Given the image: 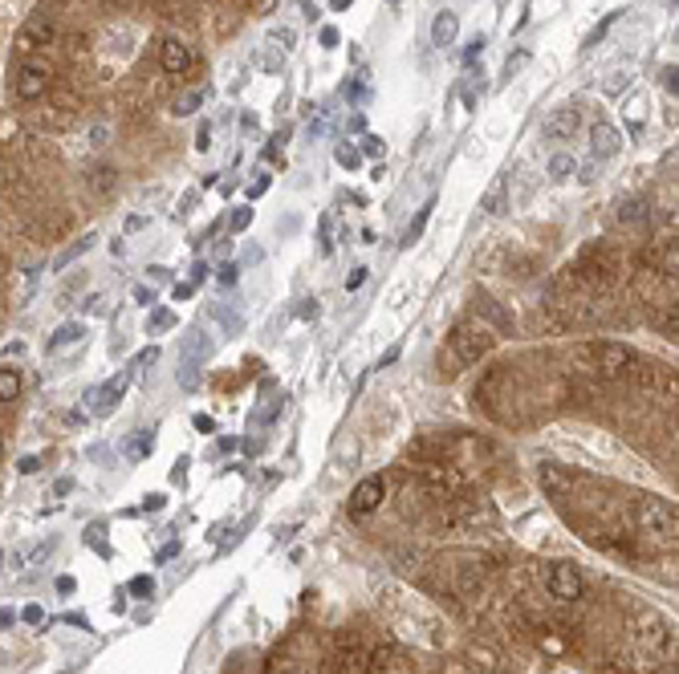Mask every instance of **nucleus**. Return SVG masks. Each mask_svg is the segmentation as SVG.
Wrapping results in <instances>:
<instances>
[{
  "instance_id": "1",
  "label": "nucleus",
  "mask_w": 679,
  "mask_h": 674,
  "mask_svg": "<svg viewBox=\"0 0 679 674\" xmlns=\"http://www.w3.org/2000/svg\"><path fill=\"white\" fill-rule=\"evenodd\" d=\"M635 528L651 540H675V508L659 495H638L635 500Z\"/></svg>"
},
{
  "instance_id": "2",
  "label": "nucleus",
  "mask_w": 679,
  "mask_h": 674,
  "mask_svg": "<svg viewBox=\"0 0 679 674\" xmlns=\"http://www.w3.org/2000/svg\"><path fill=\"white\" fill-rule=\"evenodd\" d=\"M581 357L590 362V370L606 374V378H622V374H630L638 365L635 349L622 346V341H594V346H590Z\"/></svg>"
},
{
  "instance_id": "3",
  "label": "nucleus",
  "mask_w": 679,
  "mask_h": 674,
  "mask_svg": "<svg viewBox=\"0 0 679 674\" xmlns=\"http://www.w3.org/2000/svg\"><path fill=\"white\" fill-rule=\"evenodd\" d=\"M451 349H456V357L464 365H476L492 349V337H488V329H484V325L464 321V325H456V329H451Z\"/></svg>"
},
{
  "instance_id": "4",
  "label": "nucleus",
  "mask_w": 679,
  "mask_h": 674,
  "mask_svg": "<svg viewBox=\"0 0 679 674\" xmlns=\"http://www.w3.org/2000/svg\"><path fill=\"white\" fill-rule=\"evenodd\" d=\"M549 593H553L557 601H578L581 593H586V581H581L578 565H570V560H557V565L549 568Z\"/></svg>"
},
{
  "instance_id": "5",
  "label": "nucleus",
  "mask_w": 679,
  "mask_h": 674,
  "mask_svg": "<svg viewBox=\"0 0 679 674\" xmlns=\"http://www.w3.org/2000/svg\"><path fill=\"white\" fill-rule=\"evenodd\" d=\"M386 495V484L378 475H367L358 487L350 492V512L354 516H367V512H378V503H383Z\"/></svg>"
},
{
  "instance_id": "6",
  "label": "nucleus",
  "mask_w": 679,
  "mask_h": 674,
  "mask_svg": "<svg viewBox=\"0 0 679 674\" xmlns=\"http://www.w3.org/2000/svg\"><path fill=\"white\" fill-rule=\"evenodd\" d=\"M13 89H17L21 102H37V97L50 89V73H45L42 65H21V69H17V81H13Z\"/></svg>"
},
{
  "instance_id": "7",
  "label": "nucleus",
  "mask_w": 679,
  "mask_h": 674,
  "mask_svg": "<svg viewBox=\"0 0 679 674\" xmlns=\"http://www.w3.org/2000/svg\"><path fill=\"white\" fill-rule=\"evenodd\" d=\"M590 151H594V159H614V154L622 151V134L610 122H598V126L590 130Z\"/></svg>"
},
{
  "instance_id": "8",
  "label": "nucleus",
  "mask_w": 679,
  "mask_h": 674,
  "mask_svg": "<svg viewBox=\"0 0 679 674\" xmlns=\"http://www.w3.org/2000/svg\"><path fill=\"white\" fill-rule=\"evenodd\" d=\"M578 110L573 106H562V110H553L545 122H541V134L545 138H573V130H578Z\"/></svg>"
},
{
  "instance_id": "9",
  "label": "nucleus",
  "mask_w": 679,
  "mask_h": 674,
  "mask_svg": "<svg viewBox=\"0 0 679 674\" xmlns=\"http://www.w3.org/2000/svg\"><path fill=\"white\" fill-rule=\"evenodd\" d=\"M196 65V57H191V49L183 45V41H167L163 45V69L172 73V78H183V73Z\"/></svg>"
},
{
  "instance_id": "10",
  "label": "nucleus",
  "mask_w": 679,
  "mask_h": 674,
  "mask_svg": "<svg viewBox=\"0 0 679 674\" xmlns=\"http://www.w3.org/2000/svg\"><path fill=\"white\" fill-rule=\"evenodd\" d=\"M423 479L435 487V492H460V487H464V475H460L456 467H443V463H427Z\"/></svg>"
},
{
  "instance_id": "11",
  "label": "nucleus",
  "mask_w": 679,
  "mask_h": 674,
  "mask_svg": "<svg viewBox=\"0 0 679 674\" xmlns=\"http://www.w3.org/2000/svg\"><path fill=\"white\" fill-rule=\"evenodd\" d=\"M456 37H460V16L456 13H435V21H432V45H456Z\"/></svg>"
},
{
  "instance_id": "12",
  "label": "nucleus",
  "mask_w": 679,
  "mask_h": 674,
  "mask_svg": "<svg viewBox=\"0 0 679 674\" xmlns=\"http://www.w3.org/2000/svg\"><path fill=\"white\" fill-rule=\"evenodd\" d=\"M21 45H25V49H45V45H53V24L42 21V16H33V21L21 29Z\"/></svg>"
},
{
  "instance_id": "13",
  "label": "nucleus",
  "mask_w": 679,
  "mask_h": 674,
  "mask_svg": "<svg viewBox=\"0 0 679 674\" xmlns=\"http://www.w3.org/2000/svg\"><path fill=\"white\" fill-rule=\"evenodd\" d=\"M123 390H126V374H118V378H110L107 386L98 390V414H110L115 411V402L123 398Z\"/></svg>"
},
{
  "instance_id": "14",
  "label": "nucleus",
  "mask_w": 679,
  "mask_h": 674,
  "mask_svg": "<svg viewBox=\"0 0 679 674\" xmlns=\"http://www.w3.org/2000/svg\"><path fill=\"white\" fill-rule=\"evenodd\" d=\"M541 484H545V492L549 495H565L573 487V479H565L562 471L553 467V463H541Z\"/></svg>"
},
{
  "instance_id": "15",
  "label": "nucleus",
  "mask_w": 679,
  "mask_h": 674,
  "mask_svg": "<svg viewBox=\"0 0 679 674\" xmlns=\"http://www.w3.org/2000/svg\"><path fill=\"white\" fill-rule=\"evenodd\" d=\"M643 110H646V106H643V97H638V94H630L627 102H622V118H627L630 134H643Z\"/></svg>"
},
{
  "instance_id": "16",
  "label": "nucleus",
  "mask_w": 679,
  "mask_h": 674,
  "mask_svg": "<svg viewBox=\"0 0 679 674\" xmlns=\"http://www.w3.org/2000/svg\"><path fill=\"white\" fill-rule=\"evenodd\" d=\"M338 674H370V658L350 646L342 658H338Z\"/></svg>"
},
{
  "instance_id": "17",
  "label": "nucleus",
  "mask_w": 679,
  "mask_h": 674,
  "mask_svg": "<svg viewBox=\"0 0 679 674\" xmlns=\"http://www.w3.org/2000/svg\"><path fill=\"white\" fill-rule=\"evenodd\" d=\"M432 208H435V203H432V199H427V203H423V208H419L415 224H407V232H403V244H407V248H411V244H415V240H419V235H423L427 219H432Z\"/></svg>"
},
{
  "instance_id": "18",
  "label": "nucleus",
  "mask_w": 679,
  "mask_h": 674,
  "mask_svg": "<svg viewBox=\"0 0 679 674\" xmlns=\"http://www.w3.org/2000/svg\"><path fill=\"white\" fill-rule=\"evenodd\" d=\"M21 398V374L17 370H0V402Z\"/></svg>"
},
{
  "instance_id": "19",
  "label": "nucleus",
  "mask_w": 679,
  "mask_h": 674,
  "mask_svg": "<svg viewBox=\"0 0 679 674\" xmlns=\"http://www.w3.org/2000/svg\"><path fill=\"white\" fill-rule=\"evenodd\" d=\"M82 333H86L82 325H61V329L50 337V349H58V346H74V341L82 337Z\"/></svg>"
},
{
  "instance_id": "20",
  "label": "nucleus",
  "mask_w": 679,
  "mask_h": 674,
  "mask_svg": "<svg viewBox=\"0 0 679 674\" xmlns=\"http://www.w3.org/2000/svg\"><path fill=\"white\" fill-rule=\"evenodd\" d=\"M358 154H362V159H383V154H386V143H383L378 134H367V138L358 143Z\"/></svg>"
},
{
  "instance_id": "21",
  "label": "nucleus",
  "mask_w": 679,
  "mask_h": 674,
  "mask_svg": "<svg viewBox=\"0 0 679 674\" xmlns=\"http://www.w3.org/2000/svg\"><path fill=\"white\" fill-rule=\"evenodd\" d=\"M334 159H338V162H342V167H346V171L362 167V154H358V146H350V143H342V146H338V151H334Z\"/></svg>"
},
{
  "instance_id": "22",
  "label": "nucleus",
  "mask_w": 679,
  "mask_h": 674,
  "mask_svg": "<svg viewBox=\"0 0 679 674\" xmlns=\"http://www.w3.org/2000/svg\"><path fill=\"white\" fill-rule=\"evenodd\" d=\"M90 244H94V235H86V240H78V244H74V248H70V252H61V256L53 260V272H58V268H66V264H70V260H74V256H82V252L90 248Z\"/></svg>"
},
{
  "instance_id": "23",
  "label": "nucleus",
  "mask_w": 679,
  "mask_h": 674,
  "mask_svg": "<svg viewBox=\"0 0 679 674\" xmlns=\"http://www.w3.org/2000/svg\"><path fill=\"white\" fill-rule=\"evenodd\" d=\"M573 171V154H553V159H549V175L553 179H565Z\"/></svg>"
},
{
  "instance_id": "24",
  "label": "nucleus",
  "mask_w": 679,
  "mask_h": 674,
  "mask_svg": "<svg viewBox=\"0 0 679 674\" xmlns=\"http://www.w3.org/2000/svg\"><path fill=\"white\" fill-rule=\"evenodd\" d=\"M196 106H200V94H196V89H191V94H180V97H175V106H172V110L183 118V114H196Z\"/></svg>"
},
{
  "instance_id": "25",
  "label": "nucleus",
  "mask_w": 679,
  "mask_h": 674,
  "mask_svg": "<svg viewBox=\"0 0 679 674\" xmlns=\"http://www.w3.org/2000/svg\"><path fill=\"white\" fill-rule=\"evenodd\" d=\"M525 65H529V53H525V49H516V53L505 61V78H513V73H521Z\"/></svg>"
},
{
  "instance_id": "26",
  "label": "nucleus",
  "mask_w": 679,
  "mask_h": 674,
  "mask_svg": "<svg viewBox=\"0 0 679 674\" xmlns=\"http://www.w3.org/2000/svg\"><path fill=\"white\" fill-rule=\"evenodd\" d=\"M248 224H253V208H237V211H232V232H245Z\"/></svg>"
},
{
  "instance_id": "27",
  "label": "nucleus",
  "mask_w": 679,
  "mask_h": 674,
  "mask_svg": "<svg viewBox=\"0 0 679 674\" xmlns=\"http://www.w3.org/2000/svg\"><path fill=\"white\" fill-rule=\"evenodd\" d=\"M172 325H175V317L167 313V309H159V313L147 321V329H172Z\"/></svg>"
},
{
  "instance_id": "28",
  "label": "nucleus",
  "mask_w": 679,
  "mask_h": 674,
  "mask_svg": "<svg viewBox=\"0 0 679 674\" xmlns=\"http://www.w3.org/2000/svg\"><path fill=\"white\" fill-rule=\"evenodd\" d=\"M663 89H667L671 97L679 94V69H675V65H671V69H663Z\"/></svg>"
},
{
  "instance_id": "29",
  "label": "nucleus",
  "mask_w": 679,
  "mask_h": 674,
  "mask_svg": "<svg viewBox=\"0 0 679 674\" xmlns=\"http://www.w3.org/2000/svg\"><path fill=\"white\" fill-rule=\"evenodd\" d=\"M265 191H269V175H256L253 187H248V199H261Z\"/></svg>"
},
{
  "instance_id": "30",
  "label": "nucleus",
  "mask_w": 679,
  "mask_h": 674,
  "mask_svg": "<svg viewBox=\"0 0 679 674\" xmlns=\"http://www.w3.org/2000/svg\"><path fill=\"white\" fill-rule=\"evenodd\" d=\"M367 272H370V268L367 264H358V268H354V272H350V281H346V289H362V281H367Z\"/></svg>"
},
{
  "instance_id": "31",
  "label": "nucleus",
  "mask_w": 679,
  "mask_h": 674,
  "mask_svg": "<svg viewBox=\"0 0 679 674\" xmlns=\"http://www.w3.org/2000/svg\"><path fill=\"white\" fill-rule=\"evenodd\" d=\"M643 216H646V203H627V211H622L627 224H630V219H643Z\"/></svg>"
},
{
  "instance_id": "32",
  "label": "nucleus",
  "mask_w": 679,
  "mask_h": 674,
  "mask_svg": "<svg viewBox=\"0 0 679 674\" xmlns=\"http://www.w3.org/2000/svg\"><path fill=\"white\" fill-rule=\"evenodd\" d=\"M480 53H484V37H472V45L464 49V61H476Z\"/></svg>"
},
{
  "instance_id": "33",
  "label": "nucleus",
  "mask_w": 679,
  "mask_h": 674,
  "mask_svg": "<svg viewBox=\"0 0 679 674\" xmlns=\"http://www.w3.org/2000/svg\"><path fill=\"white\" fill-rule=\"evenodd\" d=\"M208 138H212V126L204 122V126H200V134H196V146H200V151H208V146H212Z\"/></svg>"
},
{
  "instance_id": "34",
  "label": "nucleus",
  "mask_w": 679,
  "mask_h": 674,
  "mask_svg": "<svg viewBox=\"0 0 679 674\" xmlns=\"http://www.w3.org/2000/svg\"><path fill=\"white\" fill-rule=\"evenodd\" d=\"M37 467H42V459H37V455H29V459H21V475H33Z\"/></svg>"
},
{
  "instance_id": "35",
  "label": "nucleus",
  "mask_w": 679,
  "mask_h": 674,
  "mask_svg": "<svg viewBox=\"0 0 679 674\" xmlns=\"http://www.w3.org/2000/svg\"><path fill=\"white\" fill-rule=\"evenodd\" d=\"M273 41H285L281 49H289V45H293V29H273Z\"/></svg>"
},
{
  "instance_id": "36",
  "label": "nucleus",
  "mask_w": 679,
  "mask_h": 674,
  "mask_svg": "<svg viewBox=\"0 0 679 674\" xmlns=\"http://www.w3.org/2000/svg\"><path fill=\"white\" fill-rule=\"evenodd\" d=\"M321 45L334 49V45H338V29H330V24H326V29H321Z\"/></svg>"
},
{
  "instance_id": "37",
  "label": "nucleus",
  "mask_w": 679,
  "mask_h": 674,
  "mask_svg": "<svg viewBox=\"0 0 679 674\" xmlns=\"http://www.w3.org/2000/svg\"><path fill=\"white\" fill-rule=\"evenodd\" d=\"M131 589H135V593H151V589H155V585H151V577H135V585H131Z\"/></svg>"
},
{
  "instance_id": "38",
  "label": "nucleus",
  "mask_w": 679,
  "mask_h": 674,
  "mask_svg": "<svg viewBox=\"0 0 679 674\" xmlns=\"http://www.w3.org/2000/svg\"><path fill=\"white\" fill-rule=\"evenodd\" d=\"M220 281H224V284L237 281V264H224V268H220Z\"/></svg>"
},
{
  "instance_id": "39",
  "label": "nucleus",
  "mask_w": 679,
  "mask_h": 674,
  "mask_svg": "<svg viewBox=\"0 0 679 674\" xmlns=\"http://www.w3.org/2000/svg\"><path fill=\"white\" fill-rule=\"evenodd\" d=\"M90 138H94V146H102V143H107V126H94Z\"/></svg>"
},
{
  "instance_id": "40",
  "label": "nucleus",
  "mask_w": 679,
  "mask_h": 674,
  "mask_svg": "<svg viewBox=\"0 0 679 674\" xmlns=\"http://www.w3.org/2000/svg\"><path fill=\"white\" fill-rule=\"evenodd\" d=\"M172 292H175V300H188L191 297V284H175Z\"/></svg>"
},
{
  "instance_id": "41",
  "label": "nucleus",
  "mask_w": 679,
  "mask_h": 674,
  "mask_svg": "<svg viewBox=\"0 0 679 674\" xmlns=\"http://www.w3.org/2000/svg\"><path fill=\"white\" fill-rule=\"evenodd\" d=\"M155 357H159V349H155V346H151V349H143V354H139V365H147V362H155Z\"/></svg>"
},
{
  "instance_id": "42",
  "label": "nucleus",
  "mask_w": 679,
  "mask_h": 674,
  "mask_svg": "<svg viewBox=\"0 0 679 674\" xmlns=\"http://www.w3.org/2000/svg\"><path fill=\"white\" fill-rule=\"evenodd\" d=\"M395 357H399V346H391V349H386V354H383V362H378V365H391Z\"/></svg>"
},
{
  "instance_id": "43",
  "label": "nucleus",
  "mask_w": 679,
  "mask_h": 674,
  "mask_svg": "<svg viewBox=\"0 0 679 674\" xmlns=\"http://www.w3.org/2000/svg\"><path fill=\"white\" fill-rule=\"evenodd\" d=\"M350 5H354V0H330V8H334V13H346Z\"/></svg>"
}]
</instances>
